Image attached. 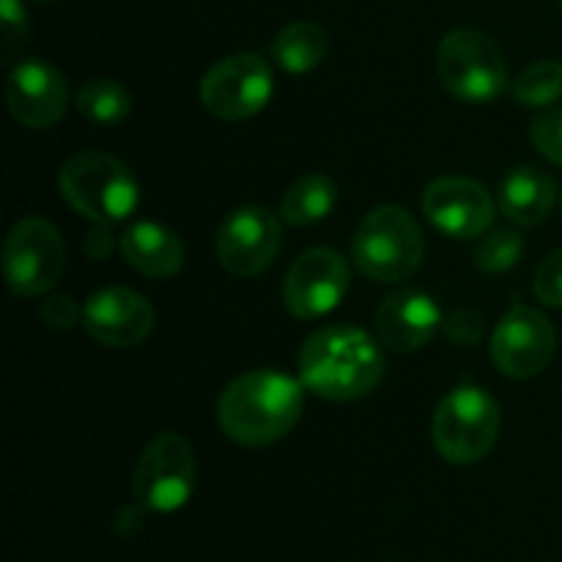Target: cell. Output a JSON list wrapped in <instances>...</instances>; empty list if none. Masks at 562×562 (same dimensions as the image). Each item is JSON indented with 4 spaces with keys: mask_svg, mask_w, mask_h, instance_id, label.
Instances as JSON below:
<instances>
[{
    "mask_svg": "<svg viewBox=\"0 0 562 562\" xmlns=\"http://www.w3.org/2000/svg\"><path fill=\"white\" fill-rule=\"evenodd\" d=\"M5 102L16 124L27 130H49L58 124L69 104V82L49 60L27 58L11 69Z\"/></svg>",
    "mask_w": 562,
    "mask_h": 562,
    "instance_id": "15",
    "label": "cell"
},
{
    "mask_svg": "<svg viewBox=\"0 0 562 562\" xmlns=\"http://www.w3.org/2000/svg\"><path fill=\"white\" fill-rule=\"evenodd\" d=\"M58 187L64 201L91 223H121L140 201L132 170L104 151H80L66 159Z\"/></svg>",
    "mask_w": 562,
    "mask_h": 562,
    "instance_id": "3",
    "label": "cell"
},
{
    "mask_svg": "<svg viewBox=\"0 0 562 562\" xmlns=\"http://www.w3.org/2000/svg\"><path fill=\"white\" fill-rule=\"evenodd\" d=\"M195 453L179 434H159L143 450L137 461L132 492L135 503L151 514H173L184 508L195 488Z\"/></svg>",
    "mask_w": 562,
    "mask_h": 562,
    "instance_id": "8",
    "label": "cell"
},
{
    "mask_svg": "<svg viewBox=\"0 0 562 562\" xmlns=\"http://www.w3.org/2000/svg\"><path fill=\"white\" fill-rule=\"evenodd\" d=\"M439 324H442V311L437 302L415 289L395 291L376 311L379 340L398 355L423 349L437 335Z\"/></svg>",
    "mask_w": 562,
    "mask_h": 562,
    "instance_id": "16",
    "label": "cell"
},
{
    "mask_svg": "<svg viewBox=\"0 0 562 562\" xmlns=\"http://www.w3.org/2000/svg\"><path fill=\"white\" fill-rule=\"evenodd\" d=\"M428 223L450 239H475L492 228L497 203L488 190L464 176H439L423 192Z\"/></svg>",
    "mask_w": 562,
    "mask_h": 562,
    "instance_id": "13",
    "label": "cell"
},
{
    "mask_svg": "<svg viewBox=\"0 0 562 562\" xmlns=\"http://www.w3.org/2000/svg\"><path fill=\"white\" fill-rule=\"evenodd\" d=\"M38 3H58V0H38Z\"/></svg>",
    "mask_w": 562,
    "mask_h": 562,
    "instance_id": "30",
    "label": "cell"
},
{
    "mask_svg": "<svg viewBox=\"0 0 562 562\" xmlns=\"http://www.w3.org/2000/svg\"><path fill=\"white\" fill-rule=\"evenodd\" d=\"M38 316L49 329L64 333V329H71L77 322H82V307H77L75 300H69V296H53V300L44 302Z\"/></svg>",
    "mask_w": 562,
    "mask_h": 562,
    "instance_id": "28",
    "label": "cell"
},
{
    "mask_svg": "<svg viewBox=\"0 0 562 562\" xmlns=\"http://www.w3.org/2000/svg\"><path fill=\"white\" fill-rule=\"evenodd\" d=\"M329 38L322 25L311 20H296L285 25L272 42V58L289 75H307L324 60Z\"/></svg>",
    "mask_w": 562,
    "mask_h": 562,
    "instance_id": "20",
    "label": "cell"
},
{
    "mask_svg": "<svg viewBox=\"0 0 562 562\" xmlns=\"http://www.w3.org/2000/svg\"><path fill=\"white\" fill-rule=\"evenodd\" d=\"M560 5H562V0H560Z\"/></svg>",
    "mask_w": 562,
    "mask_h": 562,
    "instance_id": "32",
    "label": "cell"
},
{
    "mask_svg": "<svg viewBox=\"0 0 562 562\" xmlns=\"http://www.w3.org/2000/svg\"><path fill=\"white\" fill-rule=\"evenodd\" d=\"M154 307L137 291L124 285H110L88 296L82 305V327L97 344L110 349L140 346L154 329Z\"/></svg>",
    "mask_w": 562,
    "mask_h": 562,
    "instance_id": "14",
    "label": "cell"
},
{
    "mask_svg": "<svg viewBox=\"0 0 562 562\" xmlns=\"http://www.w3.org/2000/svg\"><path fill=\"white\" fill-rule=\"evenodd\" d=\"M445 335H448V340H453L456 346H475L477 340L483 338V327H486V322H483V316L477 311H470V307H464V311H456L453 316L445 318Z\"/></svg>",
    "mask_w": 562,
    "mask_h": 562,
    "instance_id": "27",
    "label": "cell"
},
{
    "mask_svg": "<svg viewBox=\"0 0 562 562\" xmlns=\"http://www.w3.org/2000/svg\"><path fill=\"white\" fill-rule=\"evenodd\" d=\"M121 256L146 278H173L184 267V241L159 223H135L121 236Z\"/></svg>",
    "mask_w": 562,
    "mask_h": 562,
    "instance_id": "17",
    "label": "cell"
},
{
    "mask_svg": "<svg viewBox=\"0 0 562 562\" xmlns=\"http://www.w3.org/2000/svg\"><path fill=\"white\" fill-rule=\"evenodd\" d=\"M305 404V384L278 371H247L223 390L217 423L245 448L274 445L294 431Z\"/></svg>",
    "mask_w": 562,
    "mask_h": 562,
    "instance_id": "2",
    "label": "cell"
},
{
    "mask_svg": "<svg viewBox=\"0 0 562 562\" xmlns=\"http://www.w3.org/2000/svg\"><path fill=\"white\" fill-rule=\"evenodd\" d=\"M536 296L549 307H562V250L543 258L538 267L536 280H532Z\"/></svg>",
    "mask_w": 562,
    "mask_h": 562,
    "instance_id": "26",
    "label": "cell"
},
{
    "mask_svg": "<svg viewBox=\"0 0 562 562\" xmlns=\"http://www.w3.org/2000/svg\"><path fill=\"white\" fill-rule=\"evenodd\" d=\"M280 245H283V228L278 214L261 206H241L220 223L214 252L220 267L228 274L256 278L272 267Z\"/></svg>",
    "mask_w": 562,
    "mask_h": 562,
    "instance_id": "10",
    "label": "cell"
},
{
    "mask_svg": "<svg viewBox=\"0 0 562 562\" xmlns=\"http://www.w3.org/2000/svg\"><path fill=\"white\" fill-rule=\"evenodd\" d=\"M77 113L97 126L121 124L132 113V97L119 80H88L77 91Z\"/></svg>",
    "mask_w": 562,
    "mask_h": 562,
    "instance_id": "21",
    "label": "cell"
},
{
    "mask_svg": "<svg viewBox=\"0 0 562 562\" xmlns=\"http://www.w3.org/2000/svg\"><path fill=\"white\" fill-rule=\"evenodd\" d=\"M437 75L442 86L467 104H488L508 88L503 49L477 27H456L439 42Z\"/></svg>",
    "mask_w": 562,
    "mask_h": 562,
    "instance_id": "6",
    "label": "cell"
},
{
    "mask_svg": "<svg viewBox=\"0 0 562 562\" xmlns=\"http://www.w3.org/2000/svg\"><path fill=\"white\" fill-rule=\"evenodd\" d=\"M110 250H113V239L108 236V225L97 223V231L86 239V252L93 261H102Z\"/></svg>",
    "mask_w": 562,
    "mask_h": 562,
    "instance_id": "29",
    "label": "cell"
},
{
    "mask_svg": "<svg viewBox=\"0 0 562 562\" xmlns=\"http://www.w3.org/2000/svg\"><path fill=\"white\" fill-rule=\"evenodd\" d=\"M560 203H562V195H560Z\"/></svg>",
    "mask_w": 562,
    "mask_h": 562,
    "instance_id": "31",
    "label": "cell"
},
{
    "mask_svg": "<svg viewBox=\"0 0 562 562\" xmlns=\"http://www.w3.org/2000/svg\"><path fill=\"white\" fill-rule=\"evenodd\" d=\"M66 269V245L58 228L42 217L20 220L3 245L5 285L14 296H42L58 285Z\"/></svg>",
    "mask_w": 562,
    "mask_h": 562,
    "instance_id": "7",
    "label": "cell"
},
{
    "mask_svg": "<svg viewBox=\"0 0 562 562\" xmlns=\"http://www.w3.org/2000/svg\"><path fill=\"white\" fill-rule=\"evenodd\" d=\"M530 140L543 157L562 168V108H547L532 119Z\"/></svg>",
    "mask_w": 562,
    "mask_h": 562,
    "instance_id": "24",
    "label": "cell"
},
{
    "mask_svg": "<svg viewBox=\"0 0 562 562\" xmlns=\"http://www.w3.org/2000/svg\"><path fill=\"white\" fill-rule=\"evenodd\" d=\"M272 93V69L252 53H236L217 60L201 82L203 108L220 121L252 119L267 108Z\"/></svg>",
    "mask_w": 562,
    "mask_h": 562,
    "instance_id": "9",
    "label": "cell"
},
{
    "mask_svg": "<svg viewBox=\"0 0 562 562\" xmlns=\"http://www.w3.org/2000/svg\"><path fill=\"white\" fill-rule=\"evenodd\" d=\"M514 99L521 108H552L562 99V64L558 60H538L527 66L514 82Z\"/></svg>",
    "mask_w": 562,
    "mask_h": 562,
    "instance_id": "22",
    "label": "cell"
},
{
    "mask_svg": "<svg viewBox=\"0 0 562 562\" xmlns=\"http://www.w3.org/2000/svg\"><path fill=\"white\" fill-rule=\"evenodd\" d=\"M554 179L538 165H519L510 170L499 187V212L516 225H538L549 217L554 206Z\"/></svg>",
    "mask_w": 562,
    "mask_h": 562,
    "instance_id": "18",
    "label": "cell"
},
{
    "mask_svg": "<svg viewBox=\"0 0 562 562\" xmlns=\"http://www.w3.org/2000/svg\"><path fill=\"white\" fill-rule=\"evenodd\" d=\"M349 285V261L333 247H313V250L302 252L285 274V311L302 322L322 318L344 302Z\"/></svg>",
    "mask_w": 562,
    "mask_h": 562,
    "instance_id": "11",
    "label": "cell"
},
{
    "mask_svg": "<svg viewBox=\"0 0 562 562\" xmlns=\"http://www.w3.org/2000/svg\"><path fill=\"white\" fill-rule=\"evenodd\" d=\"M335 203H338V184L327 173H307L285 190L278 214L283 223L305 228L327 220Z\"/></svg>",
    "mask_w": 562,
    "mask_h": 562,
    "instance_id": "19",
    "label": "cell"
},
{
    "mask_svg": "<svg viewBox=\"0 0 562 562\" xmlns=\"http://www.w3.org/2000/svg\"><path fill=\"white\" fill-rule=\"evenodd\" d=\"M521 252H525V239H521L519 231L497 228L483 236L475 250V261L481 272L503 274L519 263Z\"/></svg>",
    "mask_w": 562,
    "mask_h": 562,
    "instance_id": "23",
    "label": "cell"
},
{
    "mask_svg": "<svg viewBox=\"0 0 562 562\" xmlns=\"http://www.w3.org/2000/svg\"><path fill=\"white\" fill-rule=\"evenodd\" d=\"M558 349L552 322L536 307L516 305L499 318L492 335V360L510 379H532L543 373Z\"/></svg>",
    "mask_w": 562,
    "mask_h": 562,
    "instance_id": "12",
    "label": "cell"
},
{
    "mask_svg": "<svg viewBox=\"0 0 562 562\" xmlns=\"http://www.w3.org/2000/svg\"><path fill=\"white\" fill-rule=\"evenodd\" d=\"M384 351L366 329L333 324L302 344L300 382L324 401H357L379 387L384 376Z\"/></svg>",
    "mask_w": 562,
    "mask_h": 562,
    "instance_id": "1",
    "label": "cell"
},
{
    "mask_svg": "<svg viewBox=\"0 0 562 562\" xmlns=\"http://www.w3.org/2000/svg\"><path fill=\"white\" fill-rule=\"evenodd\" d=\"M0 20H3V60L11 64L31 36L25 5L20 0H0Z\"/></svg>",
    "mask_w": 562,
    "mask_h": 562,
    "instance_id": "25",
    "label": "cell"
},
{
    "mask_svg": "<svg viewBox=\"0 0 562 562\" xmlns=\"http://www.w3.org/2000/svg\"><path fill=\"white\" fill-rule=\"evenodd\" d=\"M503 415L486 390L461 384L439 401L431 420V439L448 464L470 467L486 459L499 439Z\"/></svg>",
    "mask_w": 562,
    "mask_h": 562,
    "instance_id": "5",
    "label": "cell"
},
{
    "mask_svg": "<svg viewBox=\"0 0 562 562\" xmlns=\"http://www.w3.org/2000/svg\"><path fill=\"white\" fill-rule=\"evenodd\" d=\"M426 239L417 220L404 206H376L368 212L351 239V258L366 278L398 283L420 269Z\"/></svg>",
    "mask_w": 562,
    "mask_h": 562,
    "instance_id": "4",
    "label": "cell"
}]
</instances>
